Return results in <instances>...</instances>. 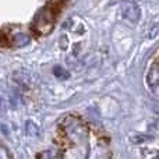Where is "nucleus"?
Listing matches in <instances>:
<instances>
[{
    "mask_svg": "<svg viewBox=\"0 0 159 159\" xmlns=\"http://www.w3.org/2000/svg\"><path fill=\"white\" fill-rule=\"evenodd\" d=\"M56 16H57V14H56L49 6H46L43 10H41L36 14L35 20H34V22H32V31L39 36L48 35L53 28V22H55Z\"/></svg>",
    "mask_w": 159,
    "mask_h": 159,
    "instance_id": "nucleus-1",
    "label": "nucleus"
},
{
    "mask_svg": "<svg viewBox=\"0 0 159 159\" xmlns=\"http://www.w3.org/2000/svg\"><path fill=\"white\" fill-rule=\"evenodd\" d=\"M30 42V36L24 35V34H18V35L14 36V43L18 45V46H24Z\"/></svg>",
    "mask_w": 159,
    "mask_h": 159,
    "instance_id": "nucleus-4",
    "label": "nucleus"
},
{
    "mask_svg": "<svg viewBox=\"0 0 159 159\" xmlns=\"http://www.w3.org/2000/svg\"><path fill=\"white\" fill-rule=\"evenodd\" d=\"M121 14L124 18H127L130 22H137L140 18L141 10L134 2H124L121 3Z\"/></svg>",
    "mask_w": 159,
    "mask_h": 159,
    "instance_id": "nucleus-2",
    "label": "nucleus"
},
{
    "mask_svg": "<svg viewBox=\"0 0 159 159\" xmlns=\"http://www.w3.org/2000/svg\"><path fill=\"white\" fill-rule=\"evenodd\" d=\"M148 81L152 87L159 85V66H152L148 73Z\"/></svg>",
    "mask_w": 159,
    "mask_h": 159,
    "instance_id": "nucleus-3",
    "label": "nucleus"
},
{
    "mask_svg": "<svg viewBox=\"0 0 159 159\" xmlns=\"http://www.w3.org/2000/svg\"><path fill=\"white\" fill-rule=\"evenodd\" d=\"M53 73H55V75L57 78H61V80H66V78H69V73L66 71L64 69H61V67H55V70H53Z\"/></svg>",
    "mask_w": 159,
    "mask_h": 159,
    "instance_id": "nucleus-5",
    "label": "nucleus"
},
{
    "mask_svg": "<svg viewBox=\"0 0 159 159\" xmlns=\"http://www.w3.org/2000/svg\"><path fill=\"white\" fill-rule=\"evenodd\" d=\"M60 2H61V3H63V2H66V0H60Z\"/></svg>",
    "mask_w": 159,
    "mask_h": 159,
    "instance_id": "nucleus-6",
    "label": "nucleus"
}]
</instances>
